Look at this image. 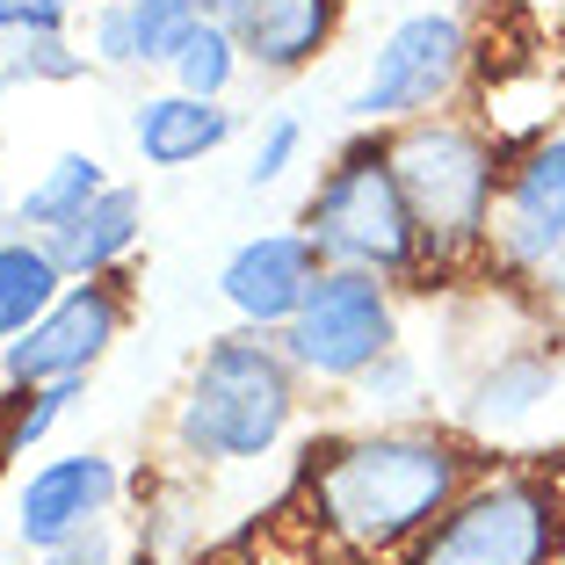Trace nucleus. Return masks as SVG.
Listing matches in <instances>:
<instances>
[{"label": "nucleus", "instance_id": "nucleus-12", "mask_svg": "<svg viewBox=\"0 0 565 565\" xmlns=\"http://www.w3.org/2000/svg\"><path fill=\"white\" fill-rule=\"evenodd\" d=\"M565 392V363H558V341L544 333H522L508 349H493L479 363V377L465 384L457 399V428L471 443H515L530 420H544Z\"/></svg>", "mask_w": 565, "mask_h": 565}, {"label": "nucleus", "instance_id": "nucleus-14", "mask_svg": "<svg viewBox=\"0 0 565 565\" xmlns=\"http://www.w3.org/2000/svg\"><path fill=\"white\" fill-rule=\"evenodd\" d=\"M247 131L233 102H211V95H182V87H146L131 102V152L138 167L152 174H189V167L217 160Z\"/></svg>", "mask_w": 565, "mask_h": 565}, {"label": "nucleus", "instance_id": "nucleus-5", "mask_svg": "<svg viewBox=\"0 0 565 565\" xmlns=\"http://www.w3.org/2000/svg\"><path fill=\"white\" fill-rule=\"evenodd\" d=\"M392 565H565V479L551 465H486Z\"/></svg>", "mask_w": 565, "mask_h": 565}, {"label": "nucleus", "instance_id": "nucleus-7", "mask_svg": "<svg viewBox=\"0 0 565 565\" xmlns=\"http://www.w3.org/2000/svg\"><path fill=\"white\" fill-rule=\"evenodd\" d=\"M276 341H282V355L298 363L305 384L355 392L392 349H406L399 282L370 276V268H327V276L312 282V298L298 305V319H290Z\"/></svg>", "mask_w": 565, "mask_h": 565}, {"label": "nucleus", "instance_id": "nucleus-16", "mask_svg": "<svg viewBox=\"0 0 565 565\" xmlns=\"http://www.w3.org/2000/svg\"><path fill=\"white\" fill-rule=\"evenodd\" d=\"M109 182H117V174L102 167V152L66 146V152H51V160L30 174V189H15V211H8V217H15V233L51 239V233H66V225H73V217H81Z\"/></svg>", "mask_w": 565, "mask_h": 565}, {"label": "nucleus", "instance_id": "nucleus-3", "mask_svg": "<svg viewBox=\"0 0 565 565\" xmlns=\"http://www.w3.org/2000/svg\"><path fill=\"white\" fill-rule=\"evenodd\" d=\"M384 160L406 189V211L420 225L435 276H465L493 262V211H500V174H508V138L465 109L392 124Z\"/></svg>", "mask_w": 565, "mask_h": 565}, {"label": "nucleus", "instance_id": "nucleus-2", "mask_svg": "<svg viewBox=\"0 0 565 565\" xmlns=\"http://www.w3.org/2000/svg\"><path fill=\"white\" fill-rule=\"evenodd\" d=\"M298 414L305 377L282 355V341L254 327H225L189 355L174 414H167V449L189 471H254L298 435Z\"/></svg>", "mask_w": 565, "mask_h": 565}, {"label": "nucleus", "instance_id": "nucleus-18", "mask_svg": "<svg viewBox=\"0 0 565 565\" xmlns=\"http://www.w3.org/2000/svg\"><path fill=\"white\" fill-rule=\"evenodd\" d=\"M239 73H247V58H239V44L225 36V22H217V15L189 22V30L167 44V58H160V87H182V95H211V102H233Z\"/></svg>", "mask_w": 565, "mask_h": 565}, {"label": "nucleus", "instance_id": "nucleus-23", "mask_svg": "<svg viewBox=\"0 0 565 565\" xmlns=\"http://www.w3.org/2000/svg\"><path fill=\"white\" fill-rule=\"evenodd\" d=\"M81 0H0V36H66Z\"/></svg>", "mask_w": 565, "mask_h": 565}, {"label": "nucleus", "instance_id": "nucleus-13", "mask_svg": "<svg viewBox=\"0 0 565 565\" xmlns=\"http://www.w3.org/2000/svg\"><path fill=\"white\" fill-rule=\"evenodd\" d=\"M211 15L225 22V36L239 44L247 73H262V81H298V73H312L333 51L349 0H217Z\"/></svg>", "mask_w": 565, "mask_h": 565}, {"label": "nucleus", "instance_id": "nucleus-4", "mask_svg": "<svg viewBox=\"0 0 565 565\" xmlns=\"http://www.w3.org/2000/svg\"><path fill=\"white\" fill-rule=\"evenodd\" d=\"M298 225L327 254V268H370V276H392V282L428 276V247H420L399 174L384 160V131H355L319 167V182L298 203Z\"/></svg>", "mask_w": 565, "mask_h": 565}, {"label": "nucleus", "instance_id": "nucleus-25", "mask_svg": "<svg viewBox=\"0 0 565 565\" xmlns=\"http://www.w3.org/2000/svg\"><path fill=\"white\" fill-rule=\"evenodd\" d=\"M36 565H117V530L102 522L95 536H81V544H66V551H44Z\"/></svg>", "mask_w": 565, "mask_h": 565}, {"label": "nucleus", "instance_id": "nucleus-20", "mask_svg": "<svg viewBox=\"0 0 565 565\" xmlns=\"http://www.w3.org/2000/svg\"><path fill=\"white\" fill-rule=\"evenodd\" d=\"M95 73L81 36H0V87H73Z\"/></svg>", "mask_w": 565, "mask_h": 565}, {"label": "nucleus", "instance_id": "nucleus-10", "mask_svg": "<svg viewBox=\"0 0 565 565\" xmlns=\"http://www.w3.org/2000/svg\"><path fill=\"white\" fill-rule=\"evenodd\" d=\"M124 500V465L109 449H66V457H44L15 479V544L30 558L44 551H66L81 536H95L102 522L117 515Z\"/></svg>", "mask_w": 565, "mask_h": 565}, {"label": "nucleus", "instance_id": "nucleus-8", "mask_svg": "<svg viewBox=\"0 0 565 565\" xmlns=\"http://www.w3.org/2000/svg\"><path fill=\"white\" fill-rule=\"evenodd\" d=\"M493 276L551 282L565 276V124H544L522 146H508L493 211Z\"/></svg>", "mask_w": 565, "mask_h": 565}, {"label": "nucleus", "instance_id": "nucleus-17", "mask_svg": "<svg viewBox=\"0 0 565 565\" xmlns=\"http://www.w3.org/2000/svg\"><path fill=\"white\" fill-rule=\"evenodd\" d=\"M66 282L73 276L58 268V254H51L44 239L0 233V349H8L15 333H30L51 305L66 298Z\"/></svg>", "mask_w": 565, "mask_h": 565}, {"label": "nucleus", "instance_id": "nucleus-26", "mask_svg": "<svg viewBox=\"0 0 565 565\" xmlns=\"http://www.w3.org/2000/svg\"><path fill=\"white\" fill-rule=\"evenodd\" d=\"M8 211H15V196H8V182H0V233H15V217H8Z\"/></svg>", "mask_w": 565, "mask_h": 565}, {"label": "nucleus", "instance_id": "nucleus-11", "mask_svg": "<svg viewBox=\"0 0 565 565\" xmlns=\"http://www.w3.org/2000/svg\"><path fill=\"white\" fill-rule=\"evenodd\" d=\"M319 276H327V254L312 247V233L305 225H268V233H247L217 262V305L233 312V327L282 333L298 319V305L312 298Z\"/></svg>", "mask_w": 565, "mask_h": 565}, {"label": "nucleus", "instance_id": "nucleus-21", "mask_svg": "<svg viewBox=\"0 0 565 565\" xmlns=\"http://www.w3.org/2000/svg\"><path fill=\"white\" fill-rule=\"evenodd\" d=\"M298 160H305V117H298V109H268V117L254 124V152H247L239 189H247V196H262V189H276Z\"/></svg>", "mask_w": 565, "mask_h": 565}, {"label": "nucleus", "instance_id": "nucleus-24", "mask_svg": "<svg viewBox=\"0 0 565 565\" xmlns=\"http://www.w3.org/2000/svg\"><path fill=\"white\" fill-rule=\"evenodd\" d=\"M138 15H146V30L160 36V58H167V44H174V36L189 30V22H203L217 8V0H131Z\"/></svg>", "mask_w": 565, "mask_h": 565}, {"label": "nucleus", "instance_id": "nucleus-19", "mask_svg": "<svg viewBox=\"0 0 565 565\" xmlns=\"http://www.w3.org/2000/svg\"><path fill=\"white\" fill-rule=\"evenodd\" d=\"M81 44H87V58H95V73H109V81H146V73H160V36L146 30V15H138L131 0H87Z\"/></svg>", "mask_w": 565, "mask_h": 565}, {"label": "nucleus", "instance_id": "nucleus-9", "mask_svg": "<svg viewBox=\"0 0 565 565\" xmlns=\"http://www.w3.org/2000/svg\"><path fill=\"white\" fill-rule=\"evenodd\" d=\"M124 327H131V282L124 276L66 282V298L0 349V384L30 392V384H58V377H95L117 355Z\"/></svg>", "mask_w": 565, "mask_h": 565}, {"label": "nucleus", "instance_id": "nucleus-22", "mask_svg": "<svg viewBox=\"0 0 565 565\" xmlns=\"http://www.w3.org/2000/svg\"><path fill=\"white\" fill-rule=\"evenodd\" d=\"M355 399L370 406V420H428V414H420V399H428V392H420V363L406 349L384 355V363L355 384Z\"/></svg>", "mask_w": 565, "mask_h": 565}, {"label": "nucleus", "instance_id": "nucleus-6", "mask_svg": "<svg viewBox=\"0 0 565 565\" xmlns=\"http://www.w3.org/2000/svg\"><path fill=\"white\" fill-rule=\"evenodd\" d=\"M479 66V36H471L465 8H414L377 36L355 95L341 102L355 131H392V124L457 109V95L471 87Z\"/></svg>", "mask_w": 565, "mask_h": 565}, {"label": "nucleus", "instance_id": "nucleus-15", "mask_svg": "<svg viewBox=\"0 0 565 565\" xmlns=\"http://www.w3.org/2000/svg\"><path fill=\"white\" fill-rule=\"evenodd\" d=\"M138 239H146V189L109 182L66 233H51L44 247L58 254V268H66L73 282H87V276H124V262L138 254Z\"/></svg>", "mask_w": 565, "mask_h": 565}, {"label": "nucleus", "instance_id": "nucleus-1", "mask_svg": "<svg viewBox=\"0 0 565 565\" xmlns=\"http://www.w3.org/2000/svg\"><path fill=\"white\" fill-rule=\"evenodd\" d=\"M479 471L486 457L457 420H363L305 449L298 515L349 558H399Z\"/></svg>", "mask_w": 565, "mask_h": 565}]
</instances>
